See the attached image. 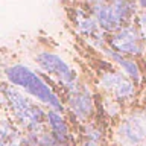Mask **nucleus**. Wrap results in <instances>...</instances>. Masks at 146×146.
Masks as SVG:
<instances>
[{"label":"nucleus","instance_id":"2","mask_svg":"<svg viewBox=\"0 0 146 146\" xmlns=\"http://www.w3.org/2000/svg\"><path fill=\"white\" fill-rule=\"evenodd\" d=\"M0 111L11 117L27 134H36L46 128L47 110L3 79H0Z\"/></svg>","mask_w":146,"mask_h":146},{"label":"nucleus","instance_id":"9","mask_svg":"<svg viewBox=\"0 0 146 146\" xmlns=\"http://www.w3.org/2000/svg\"><path fill=\"white\" fill-rule=\"evenodd\" d=\"M100 56L110 61L117 70H120L128 79H131L137 87H141L145 82V70L141 66L140 59L132 58V56H125L117 52H113L111 49L107 46V49H104V52L100 53Z\"/></svg>","mask_w":146,"mask_h":146},{"label":"nucleus","instance_id":"7","mask_svg":"<svg viewBox=\"0 0 146 146\" xmlns=\"http://www.w3.org/2000/svg\"><path fill=\"white\" fill-rule=\"evenodd\" d=\"M113 146H143L146 143V107L131 108L111 128Z\"/></svg>","mask_w":146,"mask_h":146},{"label":"nucleus","instance_id":"8","mask_svg":"<svg viewBox=\"0 0 146 146\" xmlns=\"http://www.w3.org/2000/svg\"><path fill=\"white\" fill-rule=\"evenodd\" d=\"M108 47L125 56L143 59L146 56V46L135 23L122 26L120 29L108 34Z\"/></svg>","mask_w":146,"mask_h":146},{"label":"nucleus","instance_id":"12","mask_svg":"<svg viewBox=\"0 0 146 146\" xmlns=\"http://www.w3.org/2000/svg\"><path fill=\"white\" fill-rule=\"evenodd\" d=\"M134 23H135V26L139 27V31L141 34V38H143L145 46H146V12H139L137 14Z\"/></svg>","mask_w":146,"mask_h":146},{"label":"nucleus","instance_id":"13","mask_svg":"<svg viewBox=\"0 0 146 146\" xmlns=\"http://www.w3.org/2000/svg\"><path fill=\"white\" fill-rule=\"evenodd\" d=\"M135 5L139 8V12H146V0H135Z\"/></svg>","mask_w":146,"mask_h":146},{"label":"nucleus","instance_id":"6","mask_svg":"<svg viewBox=\"0 0 146 146\" xmlns=\"http://www.w3.org/2000/svg\"><path fill=\"white\" fill-rule=\"evenodd\" d=\"M32 64L47 79L52 81L59 91L75 84L82 76L75 64H72L64 55L53 49L41 47L35 50V53L32 55Z\"/></svg>","mask_w":146,"mask_h":146},{"label":"nucleus","instance_id":"5","mask_svg":"<svg viewBox=\"0 0 146 146\" xmlns=\"http://www.w3.org/2000/svg\"><path fill=\"white\" fill-rule=\"evenodd\" d=\"M67 23L72 27L73 34L82 41L87 49L94 55H100L108 46V34L105 32L88 8L82 3L68 0L66 5Z\"/></svg>","mask_w":146,"mask_h":146},{"label":"nucleus","instance_id":"10","mask_svg":"<svg viewBox=\"0 0 146 146\" xmlns=\"http://www.w3.org/2000/svg\"><path fill=\"white\" fill-rule=\"evenodd\" d=\"M46 128L66 145L76 146V128L72 125L70 119L64 111L47 110L46 114Z\"/></svg>","mask_w":146,"mask_h":146},{"label":"nucleus","instance_id":"11","mask_svg":"<svg viewBox=\"0 0 146 146\" xmlns=\"http://www.w3.org/2000/svg\"><path fill=\"white\" fill-rule=\"evenodd\" d=\"M108 125L99 119L76 126V146H107Z\"/></svg>","mask_w":146,"mask_h":146},{"label":"nucleus","instance_id":"14","mask_svg":"<svg viewBox=\"0 0 146 146\" xmlns=\"http://www.w3.org/2000/svg\"><path fill=\"white\" fill-rule=\"evenodd\" d=\"M143 146H146V143H145V145H143Z\"/></svg>","mask_w":146,"mask_h":146},{"label":"nucleus","instance_id":"4","mask_svg":"<svg viewBox=\"0 0 146 146\" xmlns=\"http://www.w3.org/2000/svg\"><path fill=\"white\" fill-rule=\"evenodd\" d=\"M64 111L73 126L94 120L98 114V90L93 81L82 75L75 84L61 90Z\"/></svg>","mask_w":146,"mask_h":146},{"label":"nucleus","instance_id":"1","mask_svg":"<svg viewBox=\"0 0 146 146\" xmlns=\"http://www.w3.org/2000/svg\"><path fill=\"white\" fill-rule=\"evenodd\" d=\"M0 75H2L0 79L17 87L18 90H21L23 93H26L34 100L41 104L46 110L64 111L61 91L34 64L23 61H11L2 67Z\"/></svg>","mask_w":146,"mask_h":146},{"label":"nucleus","instance_id":"3","mask_svg":"<svg viewBox=\"0 0 146 146\" xmlns=\"http://www.w3.org/2000/svg\"><path fill=\"white\" fill-rule=\"evenodd\" d=\"M93 72V84L98 93L110 96L111 99L122 104L125 108L135 102L140 87H137L131 79H128L120 70H117L111 62L100 55H96Z\"/></svg>","mask_w":146,"mask_h":146}]
</instances>
